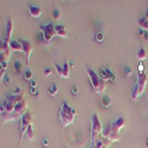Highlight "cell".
Here are the masks:
<instances>
[{
  "mask_svg": "<svg viewBox=\"0 0 148 148\" xmlns=\"http://www.w3.org/2000/svg\"><path fill=\"white\" fill-rule=\"evenodd\" d=\"M75 115H76L75 109H72L68 102H63V106H62L59 110V117L63 127H68L72 125L73 121H75Z\"/></svg>",
  "mask_w": 148,
  "mask_h": 148,
  "instance_id": "6da1fadb",
  "label": "cell"
},
{
  "mask_svg": "<svg viewBox=\"0 0 148 148\" xmlns=\"http://www.w3.org/2000/svg\"><path fill=\"white\" fill-rule=\"evenodd\" d=\"M87 72L90 77V82H91V85L94 90L97 92V94H102L106 89V81H103L101 77H100V73L95 72L92 69H87Z\"/></svg>",
  "mask_w": 148,
  "mask_h": 148,
  "instance_id": "7a4b0ae2",
  "label": "cell"
},
{
  "mask_svg": "<svg viewBox=\"0 0 148 148\" xmlns=\"http://www.w3.org/2000/svg\"><path fill=\"white\" fill-rule=\"evenodd\" d=\"M40 31H42V36H43V43L45 46H50L55 36H57L56 33V25L52 23L47 24V25H40Z\"/></svg>",
  "mask_w": 148,
  "mask_h": 148,
  "instance_id": "3957f363",
  "label": "cell"
},
{
  "mask_svg": "<svg viewBox=\"0 0 148 148\" xmlns=\"http://www.w3.org/2000/svg\"><path fill=\"white\" fill-rule=\"evenodd\" d=\"M102 132H103V127L101 125V121L98 119V116L95 114V115H92V120H91V141H92V145L96 142V136H98Z\"/></svg>",
  "mask_w": 148,
  "mask_h": 148,
  "instance_id": "277c9868",
  "label": "cell"
},
{
  "mask_svg": "<svg viewBox=\"0 0 148 148\" xmlns=\"http://www.w3.org/2000/svg\"><path fill=\"white\" fill-rule=\"evenodd\" d=\"M26 113H27V103L25 100H21L16 104L14 113L12 114V121H14L19 117H23Z\"/></svg>",
  "mask_w": 148,
  "mask_h": 148,
  "instance_id": "5b68a950",
  "label": "cell"
},
{
  "mask_svg": "<svg viewBox=\"0 0 148 148\" xmlns=\"http://www.w3.org/2000/svg\"><path fill=\"white\" fill-rule=\"evenodd\" d=\"M102 135L104 138L109 139L110 141H119L120 140V132L116 130L112 123H109V125L103 128V132H102Z\"/></svg>",
  "mask_w": 148,
  "mask_h": 148,
  "instance_id": "8992f818",
  "label": "cell"
},
{
  "mask_svg": "<svg viewBox=\"0 0 148 148\" xmlns=\"http://www.w3.org/2000/svg\"><path fill=\"white\" fill-rule=\"evenodd\" d=\"M31 125H32V115H31V113L27 112L21 117V121H20V134L21 135L26 134V130Z\"/></svg>",
  "mask_w": 148,
  "mask_h": 148,
  "instance_id": "52a82bcc",
  "label": "cell"
},
{
  "mask_svg": "<svg viewBox=\"0 0 148 148\" xmlns=\"http://www.w3.org/2000/svg\"><path fill=\"white\" fill-rule=\"evenodd\" d=\"M20 43L23 45V52L25 53V56H26V63L29 64L30 63V58H31V53H32V50H33V46L29 40H25V39H21Z\"/></svg>",
  "mask_w": 148,
  "mask_h": 148,
  "instance_id": "ba28073f",
  "label": "cell"
},
{
  "mask_svg": "<svg viewBox=\"0 0 148 148\" xmlns=\"http://www.w3.org/2000/svg\"><path fill=\"white\" fill-rule=\"evenodd\" d=\"M11 56V47H10V42L3 40L1 42V60H8Z\"/></svg>",
  "mask_w": 148,
  "mask_h": 148,
  "instance_id": "9c48e42d",
  "label": "cell"
},
{
  "mask_svg": "<svg viewBox=\"0 0 148 148\" xmlns=\"http://www.w3.org/2000/svg\"><path fill=\"white\" fill-rule=\"evenodd\" d=\"M100 77L103 79V81H112V82H114L115 81V75L114 73L110 71L109 69H101V71H100Z\"/></svg>",
  "mask_w": 148,
  "mask_h": 148,
  "instance_id": "30bf717a",
  "label": "cell"
},
{
  "mask_svg": "<svg viewBox=\"0 0 148 148\" xmlns=\"http://www.w3.org/2000/svg\"><path fill=\"white\" fill-rule=\"evenodd\" d=\"M147 75L146 73H142V75H139V78H138V88H139V91H140V95H142V92L145 91V87L147 84Z\"/></svg>",
  "mask_w": 148,
  "mask_h": 148,
  "instance_id": "8fae6325",
  "label": "cell"
},
{
  "mask_svg": "<svg viewBox=\"0 0 148 148\" xmlns=\"http://www.w3.org/2000/svg\"><path fill=\"white\" fill-rule=\"evenodd\" d=\"M29 12L30 16L33 18H38L42 16V8L39 6H34V5H30L29 6Z\"/></svg>",
  "mask_w": 148,
  "mask_h": 148,
  "instance_id": "7c38bea8",
  "label": "cell"
},
{
  "mask_svg": "<svg viewBox=\"0 0 148 148\" xmlns=\"http://www.w3.org/2000/svg\"><path fill=\"white\" fill-rule=\"evenodd\" d=\"M112 125H113V127H114L116 130L120 132V129H122L123 127L126 126V120L123 119V117H119L116 121H114V122L112 123Z\"/></svg>",
  "mask_w": 148,
  "mask_h": 148,
  "instance_id": "4fadbf2b",
  "label": "cell"
},
{
  "mask_svg": "<svg viewBox=\"0 0 148 148\" xmlns=\"http://www.w3.org/2000/svg\"><path fill=\"white\" fill-rule=\"evenodd\" d=\"M56 33H57V36L62 37V38H66V37H68L65 26L62 25V24H59V25H56Z\"/></svg>",
  "mask_w": 148,
  "mask_h": 148,
  "instance_id": "5bb4252c",
  "label": "cell"
},
{
  "mask_svg": "<svg viewBox=\"0 0 148 148\" xmlns=\"http://www.w3.org/2000/svg\"><path fill=\"white\" fill-rule=\"evenodd\" d=\"M10 47H11V51H23V45L19 40H11Z\"/></svg>",
  "mask_w": 148,
  "mask_h": 148,
  "instance_id": "9a60e30c",
  "label": "cell"
},
{
  "mask_svg": "<svg viewBox=\"0 0 148 148\" xmlns=\"http://www.w3.org/2000/svg\"><path fill=\"white\" fill-rule=\"evenodd\" d=\"M12 33H13V23H12V20H8L7 21V31H6V38H5V40L11 42L10 38H11Z\"/></svg>",
  "mask_w": 148,
  "mask_h": 148,
  "instance_id": "2e32d148",
  "label": "cell"
},
{
  "mask_svg": "<svg viewBox=\"0 0 148 148\" xmlns=\"http://www.w3.org/2000/svg\"><path fill=\"white\" fill-rule=\"evenodd\" d=\"M136 58H138L140 62H142V60H145V59L147 58V51H146V49H145V47H141L140 50L138 51V53H136Z\"/></svg>",
  "mask_w": 148,
  "mask_h": 148,
  "instance_id": "e0dca14e",
  "label": "cell"
},
{
  "mask_svg": "<svg viewBox=\"0 0 148 148\" xmlns=\"http://www.w3.org/2000/svg\"><path fill=\"white\" fill-rule=\"evenodd\" d=\"M139 25H140V27L142 30H145L146 32H148V18H146V17L141 18L139 20Z\"/></svg>",
  "mask_w": 148,
  "mask_h": 148,
  "instance_id": "ac0fdd59",
  "label": "cell"
},
{
  "mask_svg": "<svg viewBox=\"0 0 148 148\" xmlns=\"http://www.w3.org/2000/svg\"><path fill=\"white\" fill-rule=\"evenodd\" d=\"M101 103L104 108H109L112 106V98H110V96H103L101 100Z\"/></svg>",
  "mask_w": 148,
  "mask_h": 148,
  "instance_id": "d6986e66",
  "label": "cell"
},
{
  "mask_svg": "<svg viewBox=\"0 0 148 148\" xmlns=\"http://www.w3.org/2000/svg\"><path fill=\"white\" fill-rule=\"evenodd\" d=\"M69 76H70V68L69 64L65 62L63 65V78H69Z\"/></svg>",
  "mask_w": 148,
  "mask_h": 148,
  "instance_id": "ffe728a7",
  "label": "cell"
},
{
  "mask_svg": "<svg viewBox=\"0 0 148 148\" xmlns=\"http://www.w3.org/2000/svg\"><path fill=\"white\" fill-rule=\"evenodd\" d=\"M26 135H27V139H29V140H33V139H34V132H33V126H32V125L27 128Z\"/></svg>",
  "mask_w": 148,
  "mask_h": 148,
  "instance_id": "44dd1931",
  "label": "cell"
},
{
  "mask_svg": "<svg viewBox=\"0 0 148 148\" xmlns=\"http://www.w3.org/2000/svg\"><path fill=\"white\" fill-rule=\"evenodd\" d=\"M14 69H16V72L18 73V75H20L21 71H23V64H21V62H19V60H16L14 62Z\"/></svg>",
  "mask_w": 148,
  "mask_h": 148,
  "instance_id": "7402d4cb",
  "label": "cell"
},
{
  "mask_svg": "<svg viewBox=\"0 0 148 148\" xmlns=\"http://www.w3.org/2000/svg\"><path fill=\"white\" fill-rule=\"evenodd\" d=\"M32 77H33V73H32V71L30 69H27L25 72H24V78H25V81H30L31 82L33 79Z\"/></svg>",
  "mask_w": 148,
  "mask_h": 148,
  "instance_id": "603a6c76",
  "label": "cell"
},
{
  "mask_svg": "<svg viewBox=\"0 0 148 148\" xmlns=\"http://www.w3.org/2000/svg\"><path fill=\"white\" fill-rule=\"evenodd\" d=\"M58 92V88L56 84H52L50 88H49V94H50V96H56Z\"/></svg>",
  "mask_w": 148,
  "mask_h": 148,
  "instance_id": "cb8c5ba5",
  "label": "cell"
},
{
  "mask_svg": "<svg viewBox=\"0 0 148 148\" xmlns=\"http://www.w3.org/2000/svg\"><path fill=\"white\" fill-rule=\"evenodd\" d=\"M95 39L97 43H102L104 40V33L103 32H97L95 36Z\"/></svg>",
  "mask_w": 148,
  "mask_h": 148,
  "instance_id": "d4e9b609",
  "label": "cell"
},
{
  "mask_svg": "<svg viewBox=\"0 0 148 148\" xmlns=\"http://www.w3.org/2000/svg\"><path fill=\"white\" fill-rule=\"evenodd\" d=\"M60 17H62V12H60V10L56 8V10L53 11V19H55V20H58Z\"/></svg>",
  "mask_w": 148,
  "mask_h": 148,
  "instance_id": "484cf974",
  "label": "cell"
},
{
  "mask_svg": "<svg viewBox=\"0 0 148 148\" xmlns=\"http://www.w3.org/2000/svg\"><path fill=\"white\" fill-rule=\"evenodd\" d=\"M56 69H57V73L60 78H63V68H60L58 64H56Z\"/></svg>",
  "mask_w": 148,
  "mask_h": 148,
  "instance_id": "4316f807",
  "label": "cell"
},
{
  "mask_svg": "<svg viewBox=\"0 0 148 148\" xmlns=\"http://www.w3.org/2000/svg\"><path fill=\"white\" fill-rule=\"evenodd\" d=\"M123 72H125V75H126V76H129L130 73H132V69H130L129 66H126L125 69H123Z\"/></svg>",
  "mask_w": 148,
  "mask_h": 148,
  "instance_id": "83f0119b",
  "label": "cell"
},
{
  "mask_svg": "<svg viewBox=\"0 0 148 148\" xmlns=\"http://www.w3.org/2000/svg\"><path fill=\"white\" fill-rule=\"evenodd\" d=\"M17 94L21 95V90H20V88H18V87H16V89L13 90V92H12V95H14V96H18Z\"/></svg>",
  "mask_w": 148,
  "mask_h": 148,
  "instance_id": "f1b7e54d",
  "label": "cell"
},
{
  "mask_svg": "<svg viewBox=\"0 0 148 148\" xmlns=\"http://www.w3.org/2000/svg\"><path fill=\"white\" fill-rule=\"evenodd\" d=\"M51 73H52V70H51L50 68H46V69L44 70V75H45V76H49V75H51Z\"/></svg>",
  "mask_w": 148,
  "mask_h": 148,
  "instance_id": "f546056e",
  "label": "cell"
},
{
  "mask_svg": "<svg viewBox=\"0 0 148 148\" xmlns=\"http://www.w3.org/2000/svg\"><path fill=\"white\" fill-rule=\"evenodd\" d=\"M31 94H33L36 97H38V96H39V92L37 91V89H36V88H32V87H31Z\"/></svg>",
  "mask_w": 148,
  "mask_h": 148,
  "instance_id": "4dcf8cb0",
  "label": "cell"
},
{
  "mask_svg": "<svg viewBox=\"0 0 148 148\" xmlns=\"http://www.w3.org/2000/svg\"><path fill=\"white\" fill-rule=\"evenodd\" d=\"M1 69L3 70H7V62L6 60H1Z\"/></svg>",
  "mask_w": 148,
  "mask_h": 148,
  "instance_id": "1f68e13d",
  "label": "cell"
},
{
  "mask_svg": "<svg viewBox=\"0 0 148 148\" xmlns=\"http://www.w3.org/2000/svg\"><path fill=\"white\" fill-rule=\"evenodd\" d=\"M142 73H145V72H143V64L140 63V64H139V75H142Z\"/></svg>",
  "mask_w": 148,
  "mask_h": 148,
  "instance_id": "d6a6232c",
  "label": "cell"
},
{
  "mask_svg": "<svg viewBox=\"0 0 148 148\" xmlns=\"http://www.w3.org/2000/svg\"><path fill=\"white\" fill-rule=\"evenodd\" d=\"M72 94H73V95H77V94H78L77 87H72Z\"/></svg>",
  "mask_w": 148,
  "mask_h": 148,
  "instance_id": "836d02e7",
  "label": "cell"
},
{
  "mask_svg": "<svg viewBox=\"0 0 148 148\" xmlns=\"http://www.w3.org/2000/svg\"><path fill=\"white\" fill-rule=\"evenodd\" d=\"M31 87H32V88H37V82H36L34 79L31 81Z\"/></svg>",
  "mask_w": 148,
  "mask_h": 148,
  "instance_id": "e575fe53",
  "label": "cell"
},
{
  "mask_svg": "<svg viewBox=\"0 0 148 148\" xmlns=\"http://www.w3.org/2000/svg\"><path fill=\"white\" fill-rule=\"evenodd\" d=\"M145 32H146L145 30L140 29V31H139V36H140V37H142V38H143V36H145Z\"/></svg>",
  "mask_w": 148,
  "mask_h": 148,
  "instance_id": "d590c367",
  "label": "cell"
},
{
  "mask_svg": "<svg viewBox=\"0 0 148 148\" xmlns=\"http://www.w3.org/2000/svg\"><path fill=\"white\" fill-rule=\"evenodd\" d=\"M43 146H44V147H49V141H47L46 139L43 140Z\"/></svg>",
  "mask_w": 148,
  "mask_h": 148,
  "instance_id": "8d00e7d4",
  "label": "cell"
},
{
  "mask_svg": "<svg viewBox=\"0 0 148 148\" xmlns=\"http://www.w3.org/2000/svg\"><path fill=\"white\" fill-rule=\"evenodd\" d=\"M145 40H148V32H145V36H143Z\"/></svg>",
  "mask_w": 148,
  "mask_h": 148,
  "instance_id": "74e56055",
  "label": "cell"
},
{
  "mask_svg": "<svg viewBox=\"0 0 148 148\" xmlns=\"http://www.w3.org/2000/svg\"><path fill=\"white\" fill-rule=\"evenodd\" d=\"M5 82L8 83V82H10V78H8V77H5Z\"/></svg>",
  "mask_w": 148,
  "mask_h": 148,
  "instance_id": "f35d334b",
  "label": "cell"
},
{
  "mask_svg": "<svg viewBox=\"0 0 148 148\" xmlns=\"http://www.w3.org/2000/svg\"><path fill=\"white\" fill-rule=\"evenodd\" d=\"M147 145H148V140H147Z\"/></svg>",
  "mask_w": 148,
  "mask_h": 148,
  "instance_id": "ab89813d",
  "label": "cell"
}]
</instances>
